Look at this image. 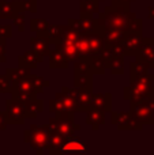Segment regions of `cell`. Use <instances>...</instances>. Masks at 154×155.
Wrapping results in <instances>:
<instances>
[{
    "instance_id": "ffe728a7",
    "label": "cell",
    "mask_w": 154,
    "mask_h": 155,
    "mask_svg": "<svg viewBox=\"0 0 154 155\" xmlns=\"http://www.w3.org/2000/svg\"><path fill=\"white\" fill-rule=\"evenodd\" d=\"M111 94H92V106L98 107L104 112H109L112 106Z\"/></svg>"
},
{
    "instance_id": "8fae6325",
    "label": "cell",
    "mask_w": 154,
    "mask_h": 155,
    "mask_svg": "<svg viewBox=\"0 0 154 155\" xmlns=\"http://www.w3.org/2000/svg\"><path fill=\"white\" fill-rule=\"evenodd\" d=\"M68 26L78 34H85V33H90L94 31V30H100L101 31V27L95 19L85 18V16H81L79 19H74V18L68 19Z\"/></svg>"
},
{
    "instance_id": "4fadbf2b",
    "label": "cell",
    "mask_w": 154,
    "mask_h": 155,
    "mask_svg": "<svg viewBox=\"0 0 154 155\" xmlns=\"http://www.w3.org/2000/svg\"><path fill=\"white\" fill-rule=\"evenodd\" d=\"M142 41H143L142 31H127L124 40H123L127 56H135L142 45Z\"/></svg>"
},
{
    "instance_id": "5bb4252c",
    "label": "cell",
    "mask_w": 154,
    "mask_h": 155,
    "mask_svg": "<svg viewBox=\"0 0 154 155\" xmlns=\"http://www.w3.org/2000/svg\"><path fill=\"white\" fill-rule=\"evenodd\" d=\"M71 94H72L74 99H75L76 105H78L79 112H86L92 106V90L75 87L71 88Z\"/></svg>"
},
{
    "instance_id": "4dcf8cb0",
    "label": "cell",
    "mask_w": 154,
    "mask_h": 155,
    "mask_svg": "<svg viewBox=\"0 0 154 155\" xmlns=\"http://www.w3.org/2000/svg\"><path fill=\"white\" fill-rule=\"evenodd\" d=\"M128 31H142V21L139 18H134L130 25V30Z\"/></svg>"
},
{
    "instance_id": "4316f807",
    "label": "cell",
    "mask_w": 154,
    "mask_h": 155,
    "mask_svg": "<svg viewBox=\"0 0 154 155\" xmlns=\"http://www.w3.org/2000/svg\"><path fill=\"white\" fill-rule=\"evenodd\" d=\"M87 65L90 67V70H92L93 74H101L102 75L104 72H105V64H104L102 59H101L100 56H95V57H90V59L86 60Z\"/></svg>"
},
{
    "instance_id": "277c9868",
    "label": "cell",
    "mask_w": 154,
    "mask_h": 155,
    "mask_svg": "<svg viewBox=\"0 0 154 155\" xmlns=\"http://www.w3.org/2000/svg\"><path fill=\"white\" fill-rule=\"evenodd\" d=\"M49 128L41 125H32L25 132V142L29 143L30 147L34 148L38 154L44 153V148L48 147L49 142Z\"/></svg>"
},
{
    "instance_id": "d4e9b609",
    "label": "cell",
    "mask_w": 154,
    "mask_h": 155,
    "mask_svg": "<svg viewBox=\"0 0 154 155\" xmlns=\"http://www.w3.org/2000/svg\"><path fill=\"white\" fill-rule=\"evenodd\" d=\"M42 101L40 99H33V101H29L25 104V107H26V117H37V114L40 112H42Z\"/></svg>"
},
{
    "instance_id": "6da1fadb",
    "label": "cell",
    "mask_w": 154,
    "mask_h": 155,
    "mask_svg": "<svg viewBox=\"0 0 154 155\" xmlns=\"http://www.w3.org/2000/svg\"><path fill=\"white\" fill-rule=\"evenodd\" d=\"M135 14L130 11V4L112 3L111 7H106L104 12L100 14L97 22L101 29H116L128 31Z\"/></svg>"
},
{
    "instance_id": "cb8c5ba5",
    "label": "cell",
    "mask_w": 154,
    "mask_h": 155,
    "mask_svg": "<svg viewBox=\"0 0 154 155\" xmlns=\"http://www.w3.org/2000/svg\"><path fill=\"white\" fill-rule=\"evenodd\" d=\"M30 74V70L29 68H23V67H18L15 68V70H11V68H8L7 71H5V75H7L8 79L12 82V84L15 86L16 83L19 82V80L22 79L23 76L29 75Z\"/></svg>"
},
{
    "instance_id": "44dd1931",
    "label": "cell",
    "mask_w": 154,
    "mask_h": 155,
    "mask_svg": "<svg viewBox=\"0 0 154 155\" xmlns=\"http://www.w3.org/2000/svg\"><path fill=\"white\" fill-rule=\"evenodd\" d=\"M123 57H124V56H117V54L111 56L105 63H104V64H105V68L111 70V74H113V75L123 74V67H124Z\"/></svg>"
},
{
    "instance_id": "836d02e7",
    "label": "cell",
    "mask_w": 154,
    "mask_h": 155,
    "mask_svg": "<svg viewBox=\"0 0 154 155\" xmlns=\"http://www.w3.org/2000/svg\"><path fill=\"white\" fill-rule=\"evenodd\" d=\"M25 8H26L27 11L35 12V10H37V5H35V0H29V2H25Z\"/></svg>"
},
{
    "instance_id": "7402d4cb",
    "label": "cell",
    "mask_w": 154,
    "mask_h": 155,
    "mask_svg": "<svg viewBox=\"0 0 154 155\" xmlns=\"http://www.w3.org/2000/svg\"><path fill=\"white\" fill-rule=\"evenodd\" d=\"M98 12V3L95 0H82L81 2V16L93 18V14Z\"/></svg>"
},
{
    "instance_id": "d6a6232c",
    "label": "cell",
    "mask_w": 154,
    "mask_h": 155,
    "mask_svg": "<svg viewBox=\"0 0 154 155\" xmlns=\"http://www.w3.org/2000/svg\"><path fill=\"white\" fill-rule=\"evenodd\" d=\"M5 61V40L0 38V63Z\"/></svg>"
},
{
    "instance_id": "5b68a950",
    "label": "cell",
    "mask_w": 154,
    "mask_h": 155,
    "mask_svg": "<svg viewBox=\"0 0 154 155\" xmlns=\"http://www.w3.org/2000/svg\"><path fill=\"white\" fill-rule=\"evenodd\" d=\"M49 86V82L41 76L35 75H26L23 76L15 86L12 91H19V93H27V94H41L45 87Z\"/></svg>"
},
{
    "instance_id": "d6986e66",
    "label": "cell",
    "mask_w": 154,
    "mask_h": 155,
    "mask_svg": "<svg viewBox=\"0 0 154 155\" xmlns=\"http://www.w3.org/2000/svg\"><path fill=\"white\" fill-rule=\"evenodd\" d=\"M86 112H87L86 123H87V125H90L93 129H98L100 125L105 124V112H104V110L98 109V107H94V106H90Z\"/></svg>"
},
{
    "instance_id": "52a82bcc",
    "label": "cell",
    "mask_w": 154,
    "mask_h": 155,
    "mask_svg": "<svg viewBox=\"0 0 154 155\" xmlns=\"http://www.w3.org/2000/svg\"><path fill=\"white\" fill-rule=\"evenodd\" d=\"M4 117L7 124H23L26 118V107L25 104L12 97V99H7L5 102Z\"/></svg>"
},
{
    "instance_id": "f1b7e54d",
    "label": "cell",
    "mask_w": 154,
    "mask_h": 155,
    "mask_svg": "<svg viewBox=\"0 0 154 155\" xmlns=\"http://www.w3.org/2000/svg\"><path fill=\"white\" fill-rule=\"evenodd\" d=\"M12 90H14V84L7 78V75H0V93L3 94L12 93Z\"/></svg>"
},
{
    "instance_id": "e575fe53",
    "label": "cell",
    "mask_w": 154,
    "mask_h": 155,
    "mask_svg": "<svg viewBox=\"0 0 154 155\" xmlns=\"http://www.w3.org/2000/svg\"><path fill=\"white\" fill-rule=\"evenodd\" d=\"M7 128V121H5V117H4V113L0 112V132L4 131Z\"/></svg>"
},
{
    "instance_id": "f546056e",
    "label": "cell",
    "mask_w": 154,
    "mask_h": 155,
    "mask_svg": "<svg viewBox=\"0 0 154 155\" xmlns=\"http://www.w3.org/2000/svg\"><path fill=\"white\" fill-rule=\"evenodd\" d=\"M12 35V29L11 26H4V25H0V38H10Z\"/></svg>"
},
{
    "instance_id": "30bf717a",
    "label": "cell",
    "mask_w": 154,
    "mask_h": 155,
    "mask_svg": "<svg viewBox=\"0 0 154 155\" xmlns=\"http://www.w3.org/2000/svg\"><path fill=\"white\" fill-rule=\"evenodd\" d=\"M51 46V42H49L48 37H45V35L37 34L34 37H32V40H30V51L35 54L38 63L42 61L44 57L49 54Z\"/></svg>"
},
{
    "instance_id": "ac0fdd59",
    "label": "cell",
    "mask_w": 154,
    "mask_h": 155,
    "mask_svg": "<svg viewBox=\"0 0 154 155\" xmlns=\"http://www.w3.org/2000/svg\"><path fill=\"white\" fill-rule=\"evenodd\" d=\"M100 33L105 46H111V45H115V44L122 42L124 40L126 34H127V31L116 30V29H101Z\"/></svg>"
},
{
    "instance_id": "3957f363",
    "label": "cell",
    "mask_w": 154,
    "mask_h": 155,
    "mask_svg": "<svg viewBox=\"0 0 154 155\" xmlns=\"http://www.w3.org/2000/svg\"><path fill=\"white\" fill-rule=\"evenodd\" d=\"M49 112L56 113V117H74L78 112V105L71 94V88L62 87V91L49 101Z\"/></svg>"
},
{
    "instance_id": "2e32d148",
    "label": "cell",
    "mask_w": 154,
    "mask_h": 155,
    "mask_svg": "<svg viewBox=\"0 0 154 155\" xmlns=\"http://www.w3.org/2000/svg\"><path fill=\"white\" fill-rule=\"evenodd\" d=\"M87 148L86 144L82 142L79 137H76L75 135L74 136H70L64 140V143L62 144L59 150V154H67V153H86Z\"/></svg>"
},
{
    "instance_id": "83f0119b",
    "label": "cell",
    "mask_w": 154,
    "mask_h": 155,
    "mask_svg": "<svg viewBox=\"0 0 154 155\" xmlns=\"http://www.w3.org/2000/svg\"><path fill=\"white\" fill-rule=\"evenodd\" d=\"M150 65L146 64L143 61H139V60H135L134 63H131L130 65V72H131V76H136V75H145V74L149 72L150 70Z\"/></svg>"
},
{
    "instance_id": "484cf974",
    "label": "cell",
    "mask_w": 154,
    "mask_h": 155,
    "mask_svg": "<svg viewBox=\"0 0 154 155\" xmlns=\"http://www.w3.org/2000/svg\"><path fill=\"white\" fill-rule=\"evenodd\" d=\"M37 57H35V54L33 53L32 51H27L23 53V56L19 57V67H23V68H29V70H32V68H35L37 67Z\"/></svg>"
},
{
    "instance_id": "8d00e7d4",
    "label": "cell",
    "mask_w": 154,
    "mask_h": 155,
    "mask_svg": "<svg viewBox=\"0 0 154 155\" xmlns=\"http://www.w3.org/2000/svg\"><path fill=\"white\" fill-rule=\"evenodd\" d=\"M149 19L154 21V7H153V5H152V7H149Z\"/></svg>"
},
{
    "instance_id": "603a6c76",
    "label": "cell",
    "mask_w": 154,
    "mask_h": 155,
    "mask_svg": "<svg viewBox=\"0 0 154 155\" xmlns=\"http://www.w3.org/2000/svg\"><path fill=\"white\" fill-rule=\"evenodd\" d=\"M49 26H51V25H49L48 21H45V19L33 18L32 21H30V29H32V31H34L35 34H40V35H45L46 37Z\"/></svg>"
},
{
    "instance_id": "1f68e13d",
    "label": "cell",
    "mask_w": 154,
    "mask_h": 155,
    "mask_svg": "<svg viewBox=\"0 0 154 155\" xmlns=\"http://www.w3.org/2000/svg\"><path fill=\"white\" fill-rule=\"evenodd\" d=\"M12 19H14V23L18 26V30L19 31H22V30H23V26H22V25H23V22H25V14L23 12L16 14Z\"/></svg>"
},
{
    "instance_id": "74e56055",
    "label": "cell",
    "mask_w": 154,
    "mask_h": 155,
    "mask_svg": "<svg viewBox=\"0 0 154 155\" xmlns=\"http://www.w3.org/2000/svg\"><path fill=\"white\" fill-rule=\"evenodd\" d=\"M95 2H97V3H100V2H104V0H95Z\"/></svg>"
},
{
    "instance_id": "8992f818",
    "label": "cell",
    "mask_w": 154,
    "mask_h": 155,
    "mask_svg": "<svg viewBox=\"0 0 154 155\" xmlns=\"http://www.w3.org/2000/svg\"><path fill=\"white\" fill-rule=\"evenodd\" d=\"M48 128L52 132H59L67 139L70 136H74L75 132L81 129V127L74 123V117H56L49 120Z\"/></svg>"
},
{
    "instance_id": "e0dca14e",
    "label": "cell",
    "mask_w": 154,
    "mask_h": 155,
    "mask_svg": "<svg viewBox=\"0 0 154 155\" xmlns=\"http://www.w3.org/2000/svg\"><path fill=\"white\" fill-rule=\"evenodd\" d=\"M48 56H49V67L52 70H65L68 67V63L70 61H68L67 57L64 56V53L57 46L49 51Z\"/></svg>"
},
{
    "instance_id": "9a60e30c",
    "label": "cell",
    "mask_w": 154,
    "mask_h": 155,
    "mask_svg": "<svg viewBox=\"0 0 154 155\" xmlns=\"http://www.w3.org/2000/svg\"><path fill=\"white\" fill-rule=\"evenodd\" d=\"M25 10V2H0V18L3 19H12Z\"/></svg>"
},
{
    "instance_id": "9c48e42d",
    "label": "cell",
    "mask_w": 154,
    "mask_h": 155,
    "mask_svg": "<svg viewBox=\"0 0 154 155\" xmlns=\"http://www.w3.org/2000/svg\"><path fill=\"white\" fill-rule=\"evenodd\" d=\"M112 123L117 125L119 129H132V131H138L142 129L143 124H141L131 112L128 113H112Z\"/></svg>"
},
{
    "instance_id": "7c38bea8",
    "label": "cell",
    "mask_w": 154,
    "mask_h": 155,
    "mask_svg": "<svg viewBox=\"0 0 154 155\" xmlns=\"http://www.w3.org/2000/svg\"><path fill=\"white\" fill-rule=\"evenodd\" d=\"M136 60L143 61L146 64H149L150 67H154V38H145L142 41V45L139 48V51L135 54Z\"/></svg>"
},
{
    "instance_id": "7a4b0ae2",
    "label": "cell",
    "mask_w": 154,
    "mask_h": 155,
    "mask_svg": "<svg viewBox=\"0 0 154 155\" xmlns=\"http://www.w3.org/2000/svg\"><path fill=\"white\" fill-rule=\"evenodd\" d=\"M154 75L145 74V75L131 76L130 84L124 87V98L131 102H139L142 99L149 98L154 93Z\"/></svg>"
},
{
    "instance_id": "ba28073f",
    "label": "cell",
    "mask_w": 154,
    "mask_h": 155,
    "mask_svg": "<svg viewBox=\"0 0 154 155\" xmlns=\"http://www.w3.org/2000/svg\"><path fill=\"white\" fill-rule=\"evenodd\" d=\"M74 78H75V87H81V88H87L92 90L93 88V75L90 67L87 65L86 61L83 60H76L74 61Z\"/></svg>"
},
{
    "instance_id": "d590c367",
    "label": "cell",
    "mask_w": 154,
    "mask_h": 155,
    "mask_svg": "<svg viewBox=\"0 0 154 155\" xmlns=\"http://www.w3.org/2000/svg\"><path fill=\"white\" fill-rule=\"evenodd\" d=\"M135 0H112V3H122V4H130Z\"/></svg>"
}]
</instances>
